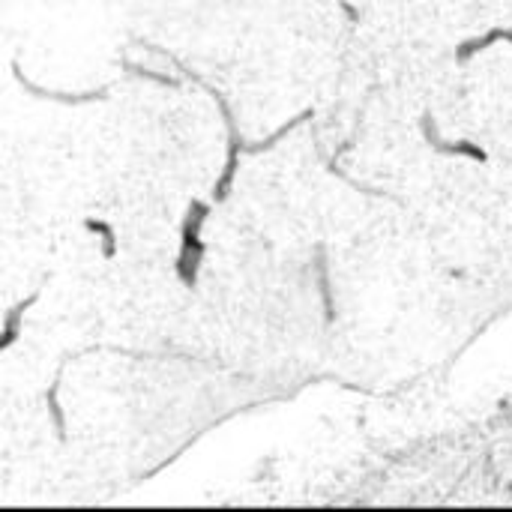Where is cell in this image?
<instances>
[{
	"instance_id": "8992f818",
	"label": "cell",
	"mask_w": 512,
	"mask_h": 512,
	"mask_svg": "<svg viewBox=\"0 0 512 512\" xmlns=\"http://www.w3.org/2000/svg\"><path fill=\"white\" fill-rule=\"evenodd\" d=\"M60 384H63V378H60V372H57L54 381H51V387H48V393H45V405H48V414H51V423H54L57 438L66 441V417H63V408H60V402H57Z\"/></svg>"
},
{
	"instance_id": "5b68a950",
	"label": "cell",
	"mask_w": 512,
	"mask_h": 512,
	"mask_svg": "<svg viewBox=\"0 0 512 512\" xmlns=\"http://www.w3.org/2000/svg\"><path fill=\"white\" fill-rule=\"evenodd\" d=\"M84 228L93 234V237H99V243H102V258H114L117 255V249H120V243H117V234H114V225L111 222H105V219H93V216H87L84 219Z\"/></svg>"
},
{
	"instance_id": "3957f363",
	"label": "cell",
	"mask_w": 512,
	"mask_h": 512,
	"mask_svg": "<svg viewBox=\"0 0 512 512\" xmlns=\"http://www.w3.org/2000/svg\"><path fill=\"white\" fill-rule=\"evenodd\" d=\"M9 72H12V81H15L27 96L42 99V102H51V105L81 108V105L105 102V99L111 96V87H108V84H105V87H96V90H81V93H75V90H51V87H39V84H33V81L21 72L18 60H12V63H9Z\"/></svg>"
},
{
	"instance_id": "52a82bcc",
	"label": "cell",
	"mask_w": 512,
	"mask_h": 512,
	"mask_svg": "<svg viewBox=\"0 0 512 512\" xmlns=\"http://www.w3.org/2000/svg\"><path fill=\"white\" fill-rule=\"evenodd\" d=\"M123 69L129 72V75H138V78H144V81H153V84H159V87H180V81L177 78H171V75H162V72H153V69H144V66H138V63H132V60H123Z\"/></svg>"
},
{
	"instance_id": "277c9868",
	"label": "cell",
	"mask_w": 512,
	"mask_h": 512,
	"mask_svg": "<svg viewBox=\"0 0 512 512\" xmlns=\"http://www.w3.org/2000/svg\"><path fill=\"white\" fill-rule=\"evenodd\" d=\"M45 282H48V279H45ZM45 282H39V288H36V291H30L24 300H18V303L3 315V324H0V354H6V351L21 339V333H24V315H27V312H30V306L39 300V294H42Z\"/></svg>"
},
{
	"instance_id": "7a4b0ae2",
	"label": "cell",
	"mask_w": 512,
	"mask_h": 512,
	"mask_svg": "<svg viewBox=\"0 0 512 512\" xmlns=\"http://www.w3.org/2000/svg\"><path fill=\"white\" fill-rule=\"evenodd\" d=\"M171 57V54H168ZM174 63H177V69L183 72V75H189L195 84H201L207 93H210V99L219 105V111H222V120H225V126H228V150H225V165H222V174L216 177V186H213V192H210V198H213V204H222V201H228V195H231V186H234V177H237V168H240V153L246 150V141H243V135H240V129H237V117H234V111H231V105H228V99L216 90V87H210L204 78H198L189 66H183L177 57H171Z\"/></svg>"
},
{
	"instance_id": "6da1fadb",
	"label": "cell",
	"mask_w": 512,
	"mask_h": 512,
	"mask_svg": "<svg viewBox=\"0 0 512 512\" xmlns=\"http://www.w3.org/2000/svg\"><path fill=\"white\" fill-rule=\"evenodd\" d=\"M210 213H213L210 201H189V207H186V216L180 225V249L174 258V273L183 288L198 285V273H201L204 255H207V243H204L201 231H204V222L210 219Z\"/></svg>"
}]
</instances>
